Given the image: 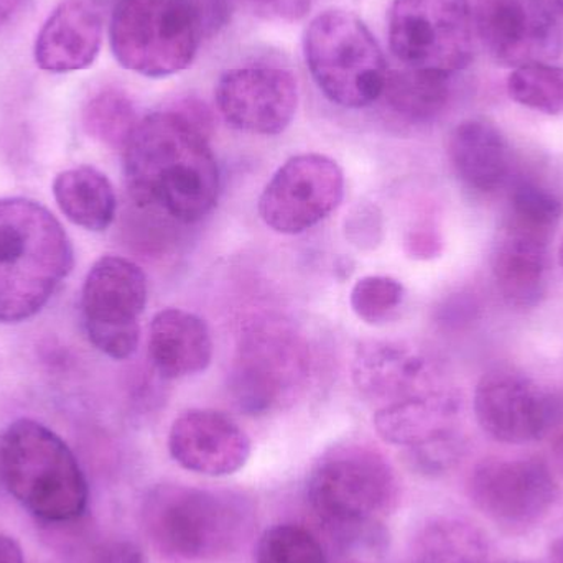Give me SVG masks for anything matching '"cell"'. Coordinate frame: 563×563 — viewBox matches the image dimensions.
<instances>
[{
	"label": "cell",
	"mask_w": 563,
	"mask_h": 563,
	"mask_svg": "<svg viewBox=\"0 0 563 563\" xmlns=\"http://www.w3.org/2000/svg\"><path fill=\"white\" fill-rule=\"evenodd\" d=\"M261 12L273 13L282 19H298L307 13L313 0H247Z\"/></svg>",
	"instance_id": "35"
},
{
	"label": "cell",
	"mask_w": 563,
	"mask_h": 563,
	"mask_svg": "<svg viewBox=\"0 0 563 563\" xmlns=\"http://www.w3.org/2000/svg\"><path fill=\"white\" fill-rule=\"evenodd\" d=\"M148 356L165 379L203 373L213 360V338L207 321L181 308L158 311L148 333Z\"/></svg>",
	"instance_id": "20"
},
{
	"label": "cell",
	"mask_w": 563,
	"mask_h": 563,
	"mask_svg": "<svg viewBox=\"0 0 563 563\" xmlns=\"http://www.w3.org/2000/svg\"><path fill=\"white\" fill-rule=\"evenodd\" d=\"M459 412V394L449 386L386 404L374 413V427L387 443L413 449L455 433L453 426Z\"/></svg>",
	"instance_id": "22"
},
{
	"label": "cell",
	"mask_w": 563,
	"mask_h": 563,
	"mask_svg": "<svg viewBox=\"0 0 563 563\" xmlns=\"http://www.w3.org/2000/svg\"><path fill=\"white\" fill-rule=\"evenodd\" d=\"M88 563H145V559L134 542L109 541L92 549Z\"/></svg>",
	"instance_id": "33"
},
{
	"label": "cell",
	"mask_w": 563,
	"mask_h": 563,
	"mask_svg": "<svg viewBox=\"0 0 563 563\" xmlns=\"http://www.w3.org/2000/svg\"><path fill=\"white\" fill-rule=\"evenodd\" d=\"M475 413L489 437L522 445L544 439L562 422L563 404L525 374L495 371L476 387Z\"/></svg>",
	"instance_id": "13"
},
{
	"label": "cell",
	"mask_w": 563,
	"mask_h": 563,
	"mask_svg": "<svg viewBox=\"0 0 563 563\" xmlns=\"http://www.w3.org/2000/svg\"><path fill=\"white\" fill-rule=\"evenodd\" d=\"M552 559H554V563H563V538L555 542L554 549H552Z\"/></svg>",
	"instance_id": "38"
},
{
	"label": "cell",
	"mask_w": 563,
	"mask_h": 563,
	"mask_svg": "<svg viewBox=\"0 0 563 563\" xmlns=\"http://www.w3.org/2000/svg\"><path fill=\"white\" fill-rule=\"evenodd\" d=\"M449 158L459 180L470 190L493 194L511 170V147L503 132L485 119H470L453 129Z\"/></svg>",
	"instance_id": "21"
},
{
	"label": "cell",
	"mask_w": 563,
	"mask_h": 563,
	"mask_svg": "<svg viewBox=\"0 0 563 563\" xmlns=\"http://www.w3.org/2000/svg\"><path fill=\"white\" fill-rule=\"evenodd\" d=\"M307 341L287 321H253L244 328L230 373L234 404L250 416L290 406L310 377Z\"/></svg>",
	"instance_id": "8"
},
{
	"label": "cell",
	"mask_w": 563,
	"mask_h": 563,
	"mask_svg": "<svg viewBox=\"0 0 563 563\" xmlns=\"http://www.w3.org/2000/svg\"><path fill=\"white\" fill-rule=\"evenodd\" d=\"M383 96L399 118L423 124L445 111L452 86L449 75L404 68L387 73Z\"/></svg>",
	"instance_id": "25"
},
{
	"label": "cell",
	"mask_w": 563,
	"mask_h": 563,
	"mask_svg": "<svg viewBox=\"0 0 563 563\" xmlns=\"http://www.w3.org/2000/svg\"><path fill=\"white\" fill-rule=\"evenodd\" d=\"M201 109L161 111L139 121L124 151L129 195L180 223L203 220L217 207L220 165L208 142Z\"/></svg>",
	"instance_id": "1"
},
{
	"label": "cell",
	"mask_w": 563,
	"mask_h": 563,
	"mask_svg": "<svg viewBox=\"0 0 563 563\" xmlns=\"http://www.w3.org/2000/svg\"><path fill=\"white\" fill-rule=\"evenodd\" d=\"M102 30L101 0H62L36 36V65L49 73L89 68L101 49Z\"/></svg>",
	"instance_id": "18"
},
{
	"label": "cell",
	"mask_w": 563,
	"mask_h": 563,
	"mask_svg": "<svg viewBox=\"0 0 563 563\" xmlns=\"http://www.w3.org/2000/svg\"><path fill=\"white\" fill-rule=\"evenodd\" d=\"M406 250L413 260H430L442 251V241L432 231L416 230L406 238Z\"/></svg>",
	"instance_id": "34"
},
{
	"label": "cell",
	"mask_w": 563,
	"mask_h": 563,
	"mask_svg": "<svg viewBox=\"0 0 563 563\" xmlns=\"http://www.w3.org/2000/svg\"><path fill=\"white\" fill-rule=\"evenodd\" d=\"M307 498L320 521L343 541L374 544L377 521L399 503V482L383 453L347 443L318 460L308 476Z\"/></svg>",
	"instance_id": "5"
},
{
	"label": "cell",
	"mask_w": 563,
	"mask_h": 563,
	"mask_svg": "<svg viewBox=\"0 0 563 563\" xmlns=\"http://www.w3.org/2000/svg\"><path fill=\"white\" fill-rule=\"evenodd\" d=\"M404 300V285L386 276L363 277L354 284L350 297L354 314L367 324H383L393 320Z\"/></svg>",
	"instance_id": "30"
},
{
	"label": "cell",
	"mask_w": 563,
	"mask_h": 563,
	"mask_svg": "<svg viewBox=\"0 0 563 563\" xmlns=\"http://www.w3.org/2000/svg\"><path fill=\"white\" fill-rule=\"evenodd\" d=\"M473 23L483 45L503 65L541 63L558 49L551 16L526 0H475Z\"/></svg>",
	"instance_id": "16"
},
{
	"label": "cell",
	"mask_w": 563,
	"mask_h": 563,
	"mask_svg": "<svg viewBox=\"0 0 563 563\" xmlns=\"http://www.w3.org/2000/svg\"><path fill=\"white\" fill-rule=\"evenodd\" d=\"M303 49L314 82L334 104L367 108L383 96L389 73L383 49L354 13H320L305 32Z\"/></svg>",
	"instance_id": "7"
},
{
	"label": "cell",
	"mask_w": 563,
	"mask_h": 563,
	"mask_svg": "<svg viewBox=\"0 0 563 563\" xmlns=\"http://www.w3.org/2000/svg\"><path fill=\"white\" fill-rule=\"evenodd\" d=\"M168 452L187 472L223 478L246 466L253 443L243 427L227 413L191 409L172 423Z\"/></svg>",
	"instance_id": "15"
},
{
	"label": "cell",
	"mask_w": 563,
	"mask_h": 563,
	"mask_svg": "<svg viewBox=\"0 0 563 563\" xmlns=\"http://www.w3.org/2000/svg\"><path fill=\"white\" fill-rule=\"evenodd\" d=\"M137 124L131 98L119 89H102L89 99L82 111L86 132L112 148H124Z\"/></svg>",
	"instance_id": "26"
},
{
	"label": "cell",
	"mask_w": 563,
	"mask_h": 563,
	"mask_svg": "<svg viewBox=\"0 0 563 563\" xmlns=\"http://www.w3.org/2000/svg\"><path fill=\"white\" fill-rule=\"evenodd\" d=\"M75 264L55 214L29 198L0 200V323L35 317Z\"/></svg>",
	"instance_id": "2"
},
{
	"label": "cell",
	"mask_w": 563,
	"mask_h": 563,
	"mask_svg": "<svg viewBox=\"0 0 563 563\" xmlns=\"http://www.w3.org/2000/svg\"><path fill=\"white\" fill-rule=\"evenodd\" d=\"M217 104L231 128L256 135H277L294 121L297 79L276 66H243L221 76Z\"/></svg>",
	"instance_id": "14"
},
{
	"label": "cell",
	"mask_w": 563,
	"mask_h": 563,
	"mask_svg": "<svg viewBox=\"0 0 563 563\" xmlns=\"http://www.w3.org/2000/svg\"><path fill=\"white\" fill-rule=\"evenodd\" d=\"M470 0H394L389 42L406 68L452 76L473 56Z\"/></svg>",
	"instance_id": "9"
},
{
	"label": "cell",
	"mask_w": 563,
	"mask_h": 563,
	"mask_svg": "<svg viewBox=\"0 0 563 563\" xmlns=\"http://www.w3.org/2000/svg\"><path fill=\"white\" fill-rule=\"evenodd\" d=\"M542 7L545 9L558 10L563 13V0H539Z\"/></svg>",
	"instance_id": "39"
},
{
	"label": "cell",
	"mask_w": 563,
	"mask_h": 563,
	"mask_svg": "<svg viewBox=\"0 0 563 563\" xmlns=\"http://www.w3.org/2000/svg\"><path fill=\"white\" fill-rule=\"evenodd\" d=\"M410 555L412 563H488L489 542L473 522L437 516L420 526Z\"/></svg>",
	"instance_id": "24"
},
{
	"label": "cell",
	"mask_w": 563,
	"mask_h": 563,
	"mask_svg": "<svg viewBox=\"0 0 563 563\" xmlns=\"http://www.w3.org/2000/svg\"><path fill=\"white\" fill-rule=\"evenodd\" d=\"M0 563H25L19 542L9 536L0 534Z\"/></svg>",
	"instance_id": "36"
},
{
	"label": "cell",
	"mask_w": 563,
	"mask_h": 563,
	"mask_svg": "<svg viewBox=\"0 0 563 563\" xmlns=\"http://www.w3.org/2000/svg\"><path fill=\"white\" fill-rule=\"evenodd\" d=\"M256 563H328V558L321 542L308 529L277 525L261 536Z\"/></svg>",
	"instance_id": "29"
},
{
	"label": "cell",
	"mask_w": 563,
	"mask_h": 563,
	"mask_svg": "<svg viewBox=\"0 0 563 563\" xmlns=\"http://www.w3.org/2000/svg\"><path fill=\"white\" fill-rule=\"evenodd\" d=\"M559 263H561V267L563 271V244L561 246V253H559Z\"/></svg>",
	"instance_id": "40"
},
{
	"label": "cell",
	"mask_w": 563,
	"mask_h": 563,
	"mask_svg": "<svg viewBox=\"0 0 563 563\" xmlns=\"http://www.w3.org/2000/svg\"><path fill=\"white\" fill-rule=\"evenodd\" d=\"M20 0H0V26L9 22L10 16L15 13Z\"/></svg>",
	"instance_id": "37"
},
{
	"label": "cell",
	"mask_w": 563,
	"mask_h": 563,
	"mask_svg": "<svg viewBox=\"0 0 563 563\" xmlns=\"http://www.w3.org/2000/svg\"><path fill=\"white\" fill-rule=\"evenodd\" d=\"M353 379L367 399L383 406L449 387L435 361L399 343L371 341L357 350Z\"/></svg>",
	"instance_id": "17"
},
{
	"label": "cell",
	"mask_w": 563,
	"mask_h": 563,
	"mask_svg": "<svg viewBox=\"0 0 563 563\" xmlns=\"http://www.w3.org/2000/svg\"><path fill=\"white\" fill-rule=\"evenodd\" d=\"M462 456V442L455 433L433 440L426 445L409 449V462L412 468L422 475H442L449 472Z\"/></svg>",
	"instance_id": "32"
},
{
	"label": "cell",
	"mask_w": 563,
	"mask_h": 563,
	"mask_svg": "<svg viewBox=\"0 0 563 563\" xmlns=\"http://www.w3.org/2000/svg\"><path fill=\"white\" fill-rule=\"evenodd\" d=\"M508 91L516 102L532 111L563 114L562 66L545 63L519 66L509 76Z\"/></svg>",
	"instance_id": "27"
},
{
	"label": "cell",
	"mask_w": 563,
	"mask_h": 563,
	"mask_svg": "<svg viewBox=\"0 0 563 563\" xmlns=\"http://www.w3.org/2000/svg\"><path fill=\"white\" fill-rule=\"evenodd\" d=\"M468 495L498 528L526 532L551 515L561 488L551 466L542 460L492 459L473 470Z\"/></svg>",
	"instance_id": "11"
},
{
	"label": "cell",
	"mask_w": 563,
	"mask_h": 563,
	"mask_svg": "<svg viewBox=\"0 0 563 563\" xmlns=\"http://www.w3.org/2000/svg\"><path fill=\"white\" fill-rule=\"evenodd\" d=\"M0 483L40 521H76L88 508V482L75 453L36 420L19 419L0 430Z\"/></svg>",
	"instance_id": "4"
},
{
	"label": "cell",
	"mask_w": 563,
	"mask_h": 563,
	"mask_svg": "<svg viewBox=\"0 0 563 563\" xmlns=\"http://www.w3.org/2000/svg\"><path fill=\"white\" fill-rule=\"evenodd\" d=\"M205 26L194 0H118L109 35L125 69L167 78L194 63Z\"/></svg>",
	"instance_id": "6"
},
{
	"label": "cell",
	"mask_w": 563,
	"mask_h": 563,
	"mask_svg": "<svg viewBox=\"0 0 563 563\" xmlns=\"http://www.w3.org/2000/svg\"><path fill=\"white\" fill-rule=\"evenodd\" d=\"M562 213L561 200L552 191L532 181H522L511 191L505 224L552 240Z\"/></svg>",
	"instance_id": "28"
},
{
	"label": "cell",
	"mask_w": 563,
	"mask_h": 563,
	"mask_svg": "<svg viewBox=\"0 0 563 563\" xmlns=\"http://www.w3.org/2000/svg\"><path fill=\"white\" fill-rule=\"evenodd\" d=\"M344 197V174L333 158L301 154L288 158L260 198L264 223L279 234H301L327 220Z\"/></svg>",
	"instance_id": "12"
},
{
	"label": "cell",
	"mask_w": 563,
	"mask_h": 563,
	"mask_svg": "<svg viewBox=\"0 0 563 563\" xmlns=\"http://www.w3.org/2000/svg\"><path fill=\"white\" fill-rule=\"evenodd\" d=\"M549 244L541 234L503 227L493 256V277L506 301L515 308L541 303L549 285Z\"/></svg>",
	"instance_id": "19"
},
{
	"label": "cell",
	"mask_w": 563,
	"mask_h": 563,
	"mask_svg": "<svg viewBox=\"0 0 563 563\" xmlns=\"http://www.w3.org/2000/svg\"><path fill=\"white\" fill-rule=\"evenodd\" d=\"M53 197L66 220L92 233L108 230L118 210L111 181L89 165L62 172L53 181Z\"/></svg>",
	"instance_id": "23"
},
{
	"label": "cell",
	"mask_w": 563,
	"mask_h": 563,
	"mask_svg": "<svg viewBox=\"0 0 563 563\" xmlns=\"http://www.w3.org/2000/svg\"><path fill=\"white\" fill-rule=\"evenodd\" d=\"M144 271L119 256H104L89 269L81 291V314L89 341L112 360H128L141 340L139 318L147 305Z\"/></svg>",
	"instance_id": "10"
},
{
	"label": "cell",
	"mask_w": 563,
	"mask_h": 563,
	"mask_svg": "<svg viewBox=\"0 0 563 563\" xmlns=\"http://www.w3.org/2000/svg\"><path fill=\"white\" fill-rule=\"evenodd\" d=\"M253 506L238 493L184 485L152 488L142 522L158 554L177 563H211L238 551L253 528Z\"/></svg>",
	"instance_id": "3"
},
{
	"label": "cell",
	"mask_w": 563,
	"mask_h": 563,
	"mask_svg": "<svg viewBox=\"0 0 563 563\" xmlns=\"http://www.w3.org/2000/svg\"><path fill=\"white\" fill-rule=\"evenodd\" d=\"M344 234L357 250H376L384 240L383 211L369 201L357 203L356 207L351 208L344 220Z\"/></svg>",
	"instance_id": "31"
}]
</instances>
